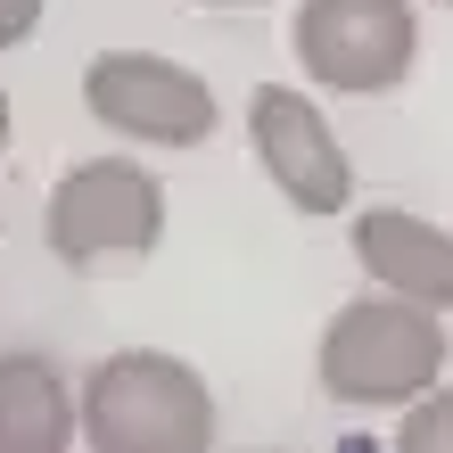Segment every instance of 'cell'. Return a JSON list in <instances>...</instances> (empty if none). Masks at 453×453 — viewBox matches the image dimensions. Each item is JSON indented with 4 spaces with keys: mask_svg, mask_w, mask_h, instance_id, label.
<instances>
[{
    "mask_svg": "<svg viewBox=\"0 0 453 453\" xmlns=\"http://www.w3.org/2000/svg\"><path fill=\"white\" fill-rule=\"evenodd\" d=\"M445 371V322L437 305L395 297V288H371V297L338 305V322L322 330V395L338 404H412L420 388H437Z\"/></svg>",
    "mask_w": 453,
    "mask_h": 453,
    "instance_id": "obj_1",
    "label": "cell"
},
{
    "mask_svg": "<svg viewBox=\"0 0 453 453\" xmlns=\"http://www.w3.org/2000/svg\"><path fill=\"white\" fill-rule=\"evenodd\" d=\"M83 445L99 453H206L215 445V395L190 363L124 346L83 388Z\"/></svg>",
    "mask_w": 453,
    "mask_h": 453,
    "instance_id": "obj_2",
    "label": "cell"
},
{
    "mask_svg": "<svg viewBox=\"0 0 453 453\" xmlns=\"http://www.w3.org/2000/svg\"><path fill=\"white\" fill-rule=\"evenodd\" d=\"M42 231L66 273H116V264H141L165 239V190L132 157H91V165L58 173Z\"/></svg>",
    "mask_w": 453,
    "mask_h": 453,
    "instance_id": "obj_3",
    "label": "cell"
},
{
    "mask_svg": "<svg viewBox=\"0 0 453 453\" xmlns=\"http://www.w3.org/2000/svg\"><path fill=\"white\" fill-rule=\"evenodd\" d=\"M288 42H297V66L322 91L371 99V91H395L412 74L420 17H412V0H297Z\"/></svg>",
    "mask_w": 453,
    "mask_h": 453,
    "instance_id": "obj_4",
    "label": "cell"
},
{
    "mask_svg": "<svg viewBox=\"0 0 453 453\" xmlns=\"http://www.w3.org/2000/svg\"><path fill=\"white\" fill-rule=\"evenodd\" d=\"M83 108L124 132V141H149V149H198L215 132V91L206 74L157 58V50H108V58L83 66Z\"/></svg>",
    "mask_w": 453,
    "mask_h": 453,
    "instance_id": "obj_5",
    "label": "cell"
},
{
    "mask_svg": "<svg viewBox=\"0 0 453 453\" xmlns=\"http://www.w3.org/2000/svg\"><path fill=\"white\" fill-rule=\"evenodd\" d=\"M248 141H256V165L280 181V198L297 206V215H338L346 198H355V165H346L338 132L322 124L305 91L288 83H256L248 99Z\"/></svg>",
    "mask_w": 453,
    "mask_h": 453,
    "instance_id": "obj_6",
    "label": "cell"
},
{
    "mask_svg": "<svg viewBox=\"0 0 453 453\" xmlns=\"http://www.w3.org/2000/svg\"><path fill=\"white\" fill-rule=\"evenodd\" d=\"M355 264L371 273V288H395V297H420V305H453V231H437L429 215H404V206L355 215Z\"/></svg>",
    "mask_w": 453,
    "mask_h": 453,
    "instance_id": "obj_7",
    "label": "cell"
},
{
    "mask_svg": "<svg viewBox=\"0 0 453 453\" xmlns=\"http://www.w3.org/2000/svg\"><path fill=\"white\" fill-rule=\"evenodd\" d=\"M74 412L58 363L42 355H0V453H66L74 445Z\"/></svg>",
    "mask_w": 453,
    "mask_h": 453,
    "instance_id": "obj_8",
    "label": "cell"
},
{
    "mask_svg": "<svg viewBox=\"0 0 453 453\" xmlns=\"http://www.w3.org/2000/svg\"><path fill=\"white\" fill-rule=\"evenodd\" d=\"M395 445L404 453H453V388H420L404 429H395Z\"/></svg>",
    "mask_w": 453,
    "mask_h": 453,
    "instance_id": "obj_9",
    "label": "cell"
},
{
    "mask_svg": "<svg viewBox=\"0 0 453 453\" xmlns=\"http://www.w3.org/2000/svg\"><path fill=\"white\" fill-rule=\"evenodd\" d=\"M42 25V0H0V50H17Z\"/></svg>",
    "mask_w": 453,
    "mask_h": 453,
    "instance_id": "obj_10",
    "label": "cell"
},
{
    "mask_svg": "<svg viewBox=\"0 0 453 453\" xmlns=\"http://www.w3.org/2000/svg\"><path fill=\"white\" fill-rule=\"evenodd\" d=\"M0 149H9V91H0Z\"/></svg>",
    "mask_w": 453,
    "mask_h": 453,
    "instance_id": "obj_11",
    "label": "cell"
},
{
    "mask_svg": "<svg viewBox=\"0 0 453 453\" xmlns=\"http://www.w3.org/2000/svg\"><path fill=\"white\" fill-rule=\"evenodd\" d=\"M206 9H256V0H206Z\"/></svg>",
    "mask_w": 453,
    "mask_h": 453,
    "instance_id": "obj_12",
    "label": "cell"
},
{
    "mask_svg": "<svg viewBox=\"0 0 453 453\" xmlns=\"http://www.w3.org/2000/svg\"><path fill=\"white\" fill-rule=\"evenodd\" d=\"M445 9H453V0H445Z\"/></svg>",
    "mask_w": 453,
    "mask_h": 453,
    "instance_id": "obj_13",
    "label": "cell"
}]
</instances>
